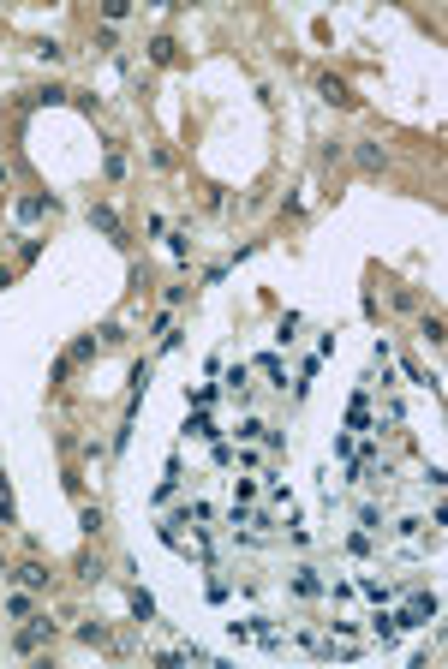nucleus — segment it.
Segmentation results:
<instances>
[{"instance_id": "nucleus-1", "label": "nucleus", "mask_w": 448, "mask_h": 669, "mask_svg": "<svg viewBox=\"0 0 448 669\" xmlns=\"http://www.w3.org/2000/svg\"><path fill=\"white\" fill-rule=\"evenodd\" d=\"M431 616H436V597H431V592H413V604L395 616V627H424Z\"/></svg>"}, {"instance_id": "nucleus-2", "label": "nucleus", "mask_w": 448, "mask_h": 669, "mask_svg": "<svg viewBox=\"0 0 448 669\" xmlns=\"http://www.w3.org/2000/svg\"><path fill=\"white\" fill-rule=\"evenodd\" d=\"M353 162L365 167V174H383L388 156H383V144H376V138H358V144H353Z\"/></svg>"}, {"instance_id": "nucleus-3", "label": "nucleus", "mask_w": 448, "mask_h": 669, "mask_svg": "<svg viewBox=\"0 0 448 669\" xmlns=\"http://www.w3.org/2000/svg\"><path fill=\"white\" fill-rule=\"evenodd\" d=\"M42 640H54V622H48V616H36V622H30L24 634H18V652H36Z\"/></svg>"}, {"instance_id": "nucleus-4", "label": "nucleus", "mask_w": 448, "mask_h": 669, "mask_svg": "<svg viewBox=\"0 0 448 669\" xmlns=\"http://www.w3.org/2000/svg\"><path fill=\"white\" fill-rule=\"evenodd\" d=\"M13 574H18V586H30V592H42V586H48V580H54V574H48V568H42V562H18V568H13Z\"/></svg>"}, {"instance_id": "nucleus-5", "label": "nucleus", "mask_w": 448, "mask_h": 669, "mask_svg": "<svg viewBox=\"0 0 448 669\" xmlns=\"http://www.w3.org/2000/svg\"><path fill=\"white\" fill-rule=\"evenodd\" d=\"M317 90H323V102H335V108H347V102H353V96H347V84H341L335 72H323V78H317Z\"/></svg>"}, {"instance_id": "nucleus-6", "label": "nucleus", "mask_w": 448, "mask_h": 669, "mask_svg": "<svg viewBox=\"0 0 448 669\" xmlns=\"http://www.w3.org/2000/svg\"><path fill=\"white\" fill-rule=\"evenodd\" d=\"M293 592H305V597H317V592H323V586H317V574H311V568H299V574H293Z\"/></svg>"}, {"instance_id": "nucleus-7", "label": "nucleus", "mask_w": 448, "mask_h": 669, "mask_svg": "<svg viewBox=\"0 0 448 669\" xmlns=\"http://www.w3.org/2000/svg\"><path fill=\"white\" fill-rule=\"evenodd\" d=\"M90 222L102 227V233H114V239H119V222H114V209H90Z\"/></svg>"}, {"instance_id": "nucleus-8", "label": "nucleus", "mask_w": 448, "mask_h": 669, "mask_svg": "<svg viewBox=\"0 0 448 669\" xmlns=\"http://www.w3.org/2000/svg\"><path fill=\"white\" fill-rule=\"evenodd\" d=\"M424 341H431V347H442V341H448V335H442V317H436V311L424 317Z\"/></svg>"}, {"instance_id": "nucleus-9", "label": "nucleus", "mask_w": 448, "mask_h": 669, "mask_svg": "<svg viewBox=\"0 0 448 669\" xmlns=\"http://www.w3.org/2000/svg\"><path fill=\"white\" fill-rule=\"evenodd\" d=\"M149 60H162V66H167V60H174V36H156V42H149Z\"/></svg>"}, {"instance_id": "nucleus-10", "label": "nucleus", "mask_w": 448, "mask_h": 669, "mask_svg": "<svg viewBox=\"0 0 448 669\" xmlns=\"http://www.w3.org/2000/svg\"><path fill=\"white\" fill-rule=\"evenodd\" d=\"M78 640H84V645H102V640H108V627H102V622H90V627H78Z\"/></svg>"}, {"instance_id": "nucleus-11", "label": "nucleus", "mask_w": 448, "mask_h": 669, "mask_svg": "<svg viewBox=\"0 0 448 669\" xmlns=\"http://www.w3.org/2000/svg\"><path fill=\"white\" fill-rule=\"evenodd\" d=\"M132 610L144 616V622H156V604H149V592H132Z\"/></svg>"}]
</instances>
